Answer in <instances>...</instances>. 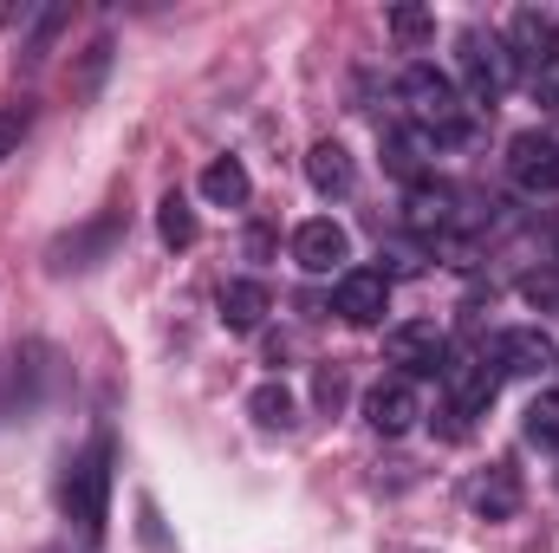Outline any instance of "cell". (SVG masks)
Instances as JSON below:
<instances>
[{"mask_svg": "<svg viewBox=\"0 0 559 553\" xmlns=\"http://www.w3.org/2000/svg\"><path fill=\"white\" fill-rule=\"evenodd\" d=\"M267 313H274V293H267L261 280H228V286H222V326H228V332H254Z\"/></svg>", "mask_w": 559, "mask_h": 553, "instance_id": "cell-15", "label": "cell"}, {"mask_svg": "<svg viewBox=\"0 0 559 553\" xmlns=\"http://www.w3.org/2000/svg\"><path fill=\"white\" fill-rule=\"evenodd\" d=\"M384 169L397 183H423V138L417 131H384Z\"/></svg>", "mask_w": 559, "mask_h": 553, "instance_id": "cell-20", "label": "cell"}, {"mask_svg": "<svg viewBox=\"0 0 559 553\" xmlns=\"http://www.w3.org/2000/svg\"><path fill=\"white\" fill-rule=\"evenodd\" d=\"M391 33H397L404 46H429V39H436V13H429V7H391Z\"/></svg>", "mask_w": 559, "mask_h": 553, "instance_id": "cell-22", "label": "cell"}, {"mask_svg": "<svg viewBox=\"0 0 559 553\" xmlns=\"http://www.w3.org/2000/svg\"><path fill=\"white\" fill-rule=\"evenodd\" d=\"M455 202H462V196H455L449 183H429V176H423V183H411V202H404V222H411L417 235H429V228L442 235V228L455 222Z\"/></svg>", "mask_w": 559, "mask_h": 553, "instance_id": "cell-14", "label": "cell"}, {"mask_svg": "<svg viewBox=\"0 0 559 553\" xmlns=\"http://www.w3.org/2000/svg\"><path fill=\"white\" fill-rule=\"evenodd\" d=\"M124 235V215L111 209V215H98L92 228H79V235H66V242H52V268L66 274V268H98L105 255H111V242Z\"/></svg>", "mask_w": 559, "mask_h": 553, "instance_id": "cell-12", "label": "cell"}, {"mask_svg": "<svg viewBox=\"0 0 559 553\" xmlns=\"http://www.w3.org/2000/svg\"><path fill=\"white\" fill-rule=\"evenodd\" d=\"M20 138H26V111H20V105H0V163L13 156Z\"/></svg>", "mask_w": 559, "mask_h": 553, "instance_id": "cell-24", "label": "cell"}, {"mask_svg": "<svg viewBox=\"0 0 559 553\" xmlns=\"http://www.w3.org/2000/svg\"><path fill=\"white\" fill-rule=\"evenodd\" d=\"M521 508V482H514V469H495L481 489H475V515L481 521H508Z\"/></svg>", "mask_w": 559, "mask_h": 553, "instance_id": "cell-19", "label": "cell"}, {"mask_svg": "<svg viewBox=\"0 0 559 553\" xmlns=\"http://www.w3.org/2000/svg\"><path fill=\"white\" fill-rule=\"evenodd\" d=\"M312 398H319V411H325V416H338V404L352 398L345 372H338V365H319V372H312Z\"/></svg>", "mask_w": 559, "mask_h": 553, "instance_id": "cell-23", "label": "cell"}, {"mask_svg": "<svg viewBox=\"0 0 559 553\" xmlns=\"http://www.w3.org/2000/svg\"><path fill=\"white\" fill-rule=\"evenodd\" d=\"M202 196H209L215 209H241V202L254 196V183H248V163H241V156H215V163L202 169Z\"/></svg>", "mask_w": 559, "mask_h": 553, "instance_id": "cell-16", "label": "cell"}, {"mask_svg": "<svg viewBox=\"0 0 559 553\" xmlns=\"http://www.w3.org/2000/svg\"><path fill=\"white\" fill-rule=\"evenodd\" d=\"M521 430H527V443H540V449H559V385H554V391H540V398L527 404Z\"/></svg>", "mask_w": 559, "mask_h": 553, "instance_id": "cell-21", "label": "cell"}, {"mask_svg": "<svg viewBox=\"0 0 559 553\" xmlns=\"http://www.w3.org/2000/svg\"><path fill=\"white\" fill-rule=\"evenodd\" d=\"M488 358L501 365V378H540V372L559 365V345L540 326H508V332H495V352Z\"/></svg>", "mask_w": 559, "mask_h": 553, "instance_id": "cell-7", "label": "cell"}, {"mask_svg": "<svg viewBox=\"0 0 559 553\" xmlns=\"http://www.w3.org/2000/svg\"><path fill=\"white\" fill-rule=\"evenodd\" d=\"M59 26H66V7H46V13L33 20V46H26V59H39V52H46V39H52Z\"/></svg>", "mask_w": 559, "mask_h": 553, "instance_id": "cell-25", "label": "cell"}, {"mask_svg": "<svg viewBox=\"0 0 559 553\" xmlns=\"http://www.w3.org/2000/svg\"><path fill=\"white\" fill-rule=\"evenodd\" d=\"M455 66H462V79H468V98H475V105H495V98L514 85V59H508V46H501L495 33H481V26H462V39H455Z\"/></svg>", "mask_w": 559, "mask_h": 553, "instance_id": "cell-3", "label": "cell"}, {"mask_svg": "<svg viewBox=\"0 0 559 553\" xmlns=\"http://www.w3.org/2000/svg\"><path fill=\"white\" fill-rule=\"evenodd\" d=\"M293 261H299L306 274H345V261H352V235H345L332 215H312V222L293 228Z\"/></svg>", "mask_w": 559, "mask_h": 553, "instance_id": "cell-9", "label": "cell"}, {"mask_svg": "<svg viewBox=\"0 0 559 553\" xmlns=\"http://www.w3.org/2000/svg\"><path fill=\"white\" fill-rule=\"evenodd\" d=\"M248 416H254V423H267V430H293V416H299L293 385H280V378L254 385V391H248Z\"/></svg>", "mask_w": 559, "mask_h": 553, "instance_id": "cell-17", "label": "cell"}, {"mask_svg": "<svg viewBox=\"0 0 559 553\" xmlns=\"http://www.w3.org/2000/svg\"><path fill=\"white\" fill-rule=\"evenodd\" d=\"M384 358L404 365V378L417 385V378H436V372L449 365V339H442L429 319H404V326L384 332Z\"/></svg>", "mask_w": 559, "mask_h": 553, "instance_id": "cell-5", "label": "cell"}, {"mask_svg": "<svg viewBox=\"0 0 559 553\" xmlns=\"http://www.w3.org/2000/svg\"><path fill=\"white\" fill-rule=\"evenodd\" d=\"M66 515L85 528V534H105V515H111V443L98 436L85 456H72L66 469Z\"/></svg>", "mask_w": 559, "mask_h": 553, "instance_id": "cell-2", "label": "cell"}, {"mask_svg": "<svg viewBox=\"0 0 559 553\" xmlns=\"http://www.w3.org/2000/svg\"><path fill=\"white\" fill-rule=\"evenodd\" d=\"M156 235H163V248H195V235H202V228H195V209H189L176 189L156 202Z\"/></svg>", "mask_w": 559, "mask_h": 553, "instance_id": "cell-18", "label": "cell"}, {"mask_svg": "<svg viewBox=\"0 0 559 553\" xmlns=\"http://www.w3.org/2000/svg\"><path fill=\"white\" fill-rule=\"evenodd\" d=\"M332 306H338L345 326H384V313H391V274H378V268H345Z\"/></svg>", "mask_w": 559, "mask_h": 553, "instance_id": "cell-6", "label": "cell"}, {"mask_svg": "<svg viewBox=\"0 0 559 553\" xmlns=\"http://www.w3.org/2000/svg\"><path fill=\"white\" fill-rule=\"evenodd\" d=\"M397 98L411 105V118H417L423 138H436V143H468V131H475V118H468V105H462L455 79H449V72H436V66H404V79H397Z\"/></svg>", "mask_w": 559, "mask_h": 553, "instance_id": "cell-1", "label": "cell"}, {"mask_svg": "<svg viewBox=\"0 0 559 553\" xmlns=\"http://www.w3.org/2000/svg\"><path fill=\"white\" fill-rule=\"evenodd\" d=\"M442 378L455 385V416H481L495 398H501V365L481 352V358H468V365H442Z\"/></svg>", "mask_w": 559, "mask_h": 553, "instance_id": "cell-11", "label": "cell"}, {"mask_svg": "<svg viewBox=\"0 0 559 553\" xmlns=\"http://www.w3.org/2000/svg\"><path fill=\"white\" fill-rule=\"evenodd\" d=\"M306 183L319 189V196H352V183H358V163H352V150L338 138H319L306 150Z\"/></svg>", "mask_w": 559, "mask_h": 553, "instance_id": "cell-13", "label": "cell"}, {"mask_svg": "<svg viewBox=\"0 0 559 553\" xmlns=\"http://www.w3.org/2000/svg\"><path fill=\"white\" fill-rule=\"evenodd\" d=\"M417 416H423V398L404 372H397V378H378V385L365 391V423H371L378 436H404Z\"/></svg>", "mask_w": 559, "mask_h": 553, "instance_id": "cell-10", "label": "cell"}, {"mask_svg": "<svg viewBox=\"0 0 559 553\" xmlns=\"http://www.w3.org/2000/svg\"><path fill=\"white\" fill-rule=\"evenodd\" d=\"M501 46H508V59H514V72H521V79H534V72L559 66V26H554V13H540V7L508 13Z\"/></svg>", "mask_w": 559, "mask_h": 553, "instance_id": "cell-4", "label": "cell"}, {"mask_svg": "<svg viewBox=\"0 0 559 553\" xmlns=\"http://www.w3.org/2000/svg\"><path fill=\"white\" fill-rule=\"evenodd\" d=\"M527 92H534V105H547V111H559V66H547V72H534V79H527Z\"/></svg>", "mask_w": 559, "mask_h": 553, "instance_id": "cell-26", "label": "cell"}, {"mask_svg": "<svg viewBox=\"0 0 559 553\" xmlns=\"http://www.w3.org/2000/svg\"><path fill=\"white\" fill-rule=\"evenodd\" d=\"M508 176H514L527 196H559V138L521 131V138L508 143Z\"/></svg>", "mask_w": 559, "mask_h": 553, "instance_id": "cell-8", "label": "cell"}]
</instances>
